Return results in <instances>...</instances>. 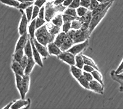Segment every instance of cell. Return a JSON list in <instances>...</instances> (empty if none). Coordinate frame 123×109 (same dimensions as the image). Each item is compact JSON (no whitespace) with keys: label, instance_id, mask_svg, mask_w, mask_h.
I'll use <instances>...</instances> for the list:
<instances>
[{"label":"cell","instance_id":"6da1fadb","mask_svg":"<svg viewBox=\"0 0 123 109\" xmlns=\"http://www.w3.org/2000/svg\"><path fill=\"white\" fill-rule=\"evenodd\" d=\"M55 37V36L52 35L49 32L46 25H44L41 27L37 29L35 32V38L38 42L44 46H47L50 42H54Z\"/></svg>","mask_w":123,"mask_h":109},{"label":"cell","instance_id":"7a4b0ae2","mask_svg":"<svg viewBox=\"0 0 123 109\" xmlns=\"http://www.w3.org/2000/svg\"><path fill=\"white\" fill-rule=\"evenodd\" d=\"M45 8L44 19L46 22L51 21V20L58 14L63 12L66 7L62 4L56 6L53 3V1H48L46 3Z\"/></svg>","mask_w":123,"mask_h":109},{"label":"cell","instance_id":"3957f363","mask_svg":"<svg viewBox=\"0 0 123 109\" xmlns=\"http://www.w3.org/2000/svg\"><path fill=\"white\" fill-rule=\"evenodd\" d=\"M112 4H113V3L110 4L109 6H108L104 11H103L101 12L98 13V14L92 16L91 20V22H90L89 26V33L91 34H92V33L94 31V30L95 29V28L98 26V24L100 23V22L102 21V20L105 17L106 14H107L108 11H109L110 7H111Z\"/></svg>","mask_w":123,"mask_h":109},{"label":"cell","instance_id":"277c9868","mask_svg":"<svg viewBox=\"0 0 123 109\" xmlns=\"http://www.w3.org/2000/svg\"><path fill=\"white\" fill-rule=\"evenodd\" d=\"M91 34L89 33V30L83 31L81 29H77L75 31V34L73 38V41L74 44L80 43L84 41L88 40Z\"/></svg>","mask_w":123,"mask_h":109},{"label":"cell","instance_id":"5b68a950","mask_svg":"<svg viewBox=\"0 0 123 109\" xmlns=\"http://www.w3.org/2000/svg\"><path fill=\"white\" fill-rule=\"evenodd\" d=\"M60 60L67 63L70 66H73L75 64V55L68 52H62L57 56Z\"/></svg>","mask_w":123,"mask_h":109},{"label":"cell","instance_id":"8992f818","mask_svg":"<svg viewBox=\"0 0 123 109\" xmlns=\"http://www.w3.org/2000/svg\"><path fill=\"white\" fill-rule=\"evenodd\" d=\"M19 10L22 14V17L21 19H20V21L19 25H18V31L20 35H22L24 34L28 33L27 29H28V25L29 22L27 19V16L25 15V13L24 11V10Z\"/></svg>","mask_w":123,"mask_h":109},{"label":"cell","instance_id":"52a82bcc","mask_svg":"<svg viewBox=\"0 0 123 109\" xmlns=\"http://www.w3.org/2000/svg\"><path fill=\"white\" fill-rule=\"evenodd\" d=\"M88 45L89 41L88 40H86V41H84L83 42L74 44L68 51L71 52L72 54L76 55V54H80L83 51H84L87 47Z\"/></svg>","mask_w":123,"mask_h":109},{"label":"cell","instance_id":"ba28073f","mask_svg":"<svg viewBox=\"0 0 123 109\" xmlns=\"http://www.w3.org/2000/svg\"><path fill=\"white\" fill-rule=\"evenodd\" d=\"M30 105V100L20 99L14 101L11 109H28Z\"/></svg>","mask_w":123,"mask_h":109},{"label":"cell","instance_id":"9c48e42d","mask_svg":"<svg viewBox=\"0 0 123 109\" xmlns=\"http://www.w3.org/2000/svg\"><path fill=\"white\" fill-rule=\"evenodd\" d=\"M33 43L35 47H36L37 50H38V52H39L41 57L46 58L49 57L50 56V54H49V52L48 51L47 47L44 46L43 44L39 43V42H38V41H37L35 38L33 39Z\"/></svg>","mask_w":123,"mask_h":109},{"label":"cell","instance_id":"30bf717a","mask_svg":"<svg viewBox=\"0 0 123 109\" xmlns=\"http://www.w3.org/2000/svg\"><path fill=\"white\" fill-rule=\"evenodd\" d=\"M89 90L97 93L103 94L104 93V85L99 82L95 80H92L89 82Z\"/></svg>","mask_w":123,"mask_h":109},{"label":"cell","instance_id":"8fae6325","mask_svg":"<svg viewBox=\"0 0 123 109\" xmlns=\"http://www.w3.org/2000/svg\"><path fill=\"white\" fill-rule=\"evenodd\" d=\"M15 85L17 87V90L19 92L20 95L22 99H25L26 96V93L24 91V87H23L22 83V76H20L19 75L15 74Z\"/></svg>","mask_w":123,"mask_h":109},{"label":"cell","instance_id":"7c38bea8","mask_svg":"<svg viewBox=\"0 0 123 109\" xmlns=\"http://www.w3.org/2000/svg\"><path fill=\"white\" fill-rule=\"evenodd\" d=\"M30 42L31 44V47H32V51H33V58L34 60L36 62V64H37L40 67H43V63L42 58H41V56L38 52L36 47H35V45H34L33 41V39L30 38Z\"/></svg>","mask_w":123,"mask_h":109},{"label":"cell","instance_id":"4fadbf2b","mask_svg":"<svg viewBox=\"0 0 123 109\" xmlns=\"http://www.w3.org/2000/svg\"><path fill=\"white\" fill-rule=\"evenodd\" d=\"M29 38L30 37L28 33L24 34L22 35H20V37L18 38V41H17V44L15 45V50H18V49H24V47L26 45V44H27Z\"/></svg>","mask_w":123,"mask_h":109},{"label":"cell","instance_id":"5bb4252c","mask_svg":"<svg viewBox=\"0 0 123 109\" xmlns=\"http://www.w3.org/2000/svg\"><path fill=\"white\" fill-rule=\"evenodd\" d=\"M47 49L50 55L58 56L62 52L60 47L56 45L54 42H50L47 45Z\"/></svg>","mask_w":123,"mask_h":109},{"label":"cell","instance_id":"9a60e30c","mask_svg":"<svg viewBox=\"0 0 123 109\" xmlns=\"http://www.w3.org/2000/svg\"><path fill=\"white\" fill-rule=\"evenodd\" d=\"M11 69L14 72V74L19 75L20 76H24L25 75L24 69L21 66V64H20L19 62L13 60L11 64Z\"/></svg>","mask_w":123,"mask_h":109},{"label":"cell","instance_id":"2e32d148","mask_svg":"<svg viewBox=\"0 0 123 109\" xmlns=\"http://www.w3.org/2000/svg\"><path fill=\"white\" fill-rule=\"evenodd\" d=\"M45 25H46V28H47L48 30L49 31V32L51 34L55 36L60 32L61 28L57 27V26L54 25L51 22H47V23L45 24Z\"/></svg>","mask_w":123,"mask_h":109},{"label":"cell","instance_id":"e0dca14e","mask_svg":"<svg viewBox=\"0 0 123 109\" xmlns=\"http://www.w3.org/2000/svg\"><path fill=\"white\" fill-rule=\"evenodd\" d=\"M67 38V33L63 32V31H61V32H60L58 34H57V35L55 36L54 42L58 47H60L62 45V44L63 43V42H64L65 40Z\"/></svg>","mask_w":123,"mask_h":109},{"label":"cell","instance_id":"ac0fdd59","mask_svg":"<svg viewBox=\"0 0 123 109\" xmlns=\"http://www.w3.org/2000/svg\"><path fill=\"white\" fill-rule=\"evenodd\" d=\"M35 65H36V62L34 60L33 58H28V63L24 69V74L25 75H30Z\"/></svg>","mask_w":123,"mask_h":109},{"label":"cell","instance_id":"d6986e66","mask_svg":"<svg viewBox=\"0 0 123 109\" xmlns=\"http://www.w3.org/2000/svg\"><path fill=\"white\" fill-rule=\"evenodd\" d=\"M114 1H115V0H111V1L107 2V3H99L98 6H97L95 9L92 11V16H94V15H95V14H98V13H100L101 12L103 11H104L108 6H109L110 4H111V3H113Z\"/></svg>","mask_w":123,"mask_h":109},{"label":"cell","instance_id":"ffe728a7","mask_svg":"<svg viewBox=\"0 0 123 109\" xmlns=\"http://www.w3.org/2000/svg\"><path fill=\"white\" fill-rule=\"evenodd\" d=\"M74 44L73 40L69 38H67L63 43L62 44L61 46L60 47V49L62 52H65L68 51L70 48L72 47V45Z\"/></svg>","mask_w":123,"mask_h":109},{"label":"cell","instance_id":"44dd1931","mask_svg":"<svg viewBox=\"0 0 123 109\" xmlns=\"http://www.w3.org/2000/svg\"><path fill=\"white\" fill-rule=\"evenodd\" d=\"M70 71H71V73L73 77L76 80L83 75V69L76 67L75 65L70 66Z\"/></svg>","mask_w":123,"mask_h":109},{"label":"cell","instance_id":"7402d4cb","mask_svg":"<svg viewBox=\"0 0 123 109\" xmlns=\"http://www.w3.org/2000/svg\"><path fill=\"white\" fill-rule=\"evenodd\" d=\"M37 28H36V20L35 19L32 20L30 23L29 26L28 27V35L30 38L34 39L35 36V32H36Z\"/></svg>","mask_w":123,"mask_h":109},{"label":"cell","instance_id":"603a6c76","mask_svg":"<svg viewBox=\"0 0 123 109\" xmlns=\"http://www.w3.org/2000/svg\"><path fill=\"white\" fill-rule=\"evenodd\" d=\"M22 83L23 87H24V91L27 94L28 92L30 89V75H24L22 76Z\"/></svg>","mask_w":123,"mask_h":109},{"label":"cell","instance_id":"cb8c5ba5","mask_svg":"<svg viewBox=\"0 0 123 109\" xmlns=\"http://www.w3.org/2000/svg\"><path fill=\"white\" fill-rule=\"evenodd\" d=\"M24 54L26 55L28 58L33 57V51H32V47H31V44L30 42V39L28 40L24 48Z\"/></svg>","mask_w":123,"mask_h":109},{"label":"cell","instance_id":"d4e9b609","mask_svg":"<svg viewBox=\"0 0 123 109\" xmlns=\"http://www.w3.org/2000/svg\"><path fill=\"white\" fill-rule=\"evenodd\" d=\"M51 22L55 26L60 27L61 28L62 26L63 25V17L61 14H57L54 17H53L52 20H51Z\"/></svg>","mask_w":123,"mask_h":109},{"label":"cell","instance_id":"484cf974","mask_svg":"<svg viewBox=\"0 0 123 109\" xmlns=\"http://www.w3.org/2000/svg\"><path fill=\"white\" fill-rule=\"evenodd\" d=\"M82 56H83V60H84V64L89 65V66H91L93 67H94L97 70H99V69H98V66H97V64L95 63V62L91 58L87 56H86L84 54H82Z\"/></svg>","mask_w":123,"mask_h":109},{"label":"cell","instance_id":"4316f807","mask_svg":"<svg viewBox=\"0 0 123 109\" xmlns=\"http://www.w3.org/2000/svg\"><path fill=\"white\" fill-rule=\"evenodd\" d=\"M92 11L89 9L88 11L87 12L86 14L83 16V17H78L79 19L80 20V21L82 23H90V22L91 20V18H92Z\"/></svg>","mask_w":123,"mask_h":109},{"label":"cell","instance_id":"83f0119b","mask_svg":"<svg viewBox=\"0 0 123 109\" xmlns=\"http://www.w3.org/2000/svg\"><path fill=\"white\" fill-rule=\"evenodd\" d=\"M24 54H25L24 49H18L17 50H14V53L13 54V60L20 62L24 56Z\"/></svg>","mask_w":123,"mask_h":109},{"label":"cell","instance_id":"f1b7e54d","mask_svg":"<svg viewBox=\"0 0 123 109\" xmlns=\"http://www.w3.org/2000/svg\"><path fill=\"white\" fill-rule=\"evenodd\" d=\"M77 81L78 82L81 87H83L86 90H89V82L87 80L83 75L77 79Z\"/></svg>","mask_w":123,"mask_h":109},{"label":"cell","instance_id":"f546056e","mask_svg":"<svg viewBox=\"0 0 123 109\" xmlns=\"http://www.w3.org/2000/svg\"><path fill=\"white\" fill-rule=\"evenodd\" d=\"M74 65L76 67L83 69V66L84 65V63L83 56H82V54L81 53L75 55V64H74Z\"/></svg>","mask_w":123,"mask_h":109},{"label":"cell","instance_id":"4dcf8cb0","mask_svg":"<svg viewBox=\"0 0 123 109\" xmlns=\"http://www.w3.org/2000/svg\"><path fill=\"white\" fill-rule=\"evenodd\" d=\"M0 2L6 6L18 9L20 3L16 0H0Z\"/></svg>","mask_w":123,"mask_h":109},{"label":"cell","instance_id":"1f68e13d","mask_svg":"<svg viewBox=\"0 0 123 109\" xmlns=\"http://www.w3.org/2000/svg\"><path fill=\"white\" fill-rule=\"evenodd\" d=\"M92 74L94 80L99 82L100 83H102V85H104V80H103V76H102V74H101L99 70L95 69V70L92 72Z\"/></svg>","mask_w":123,"mask_h":109},{"label":"cell","instance_id":"d6a6232c","mask_svg":"<svg viewBox=\"0 0 123 109\" xmlns=\"http://www.w3.org/2000/svg\"><path fill=\"white\" fill-rule=\"evenodd\" d=\"M81 26H82V23L78 17L71 22V29H74V30L81 29Z\"/></svg>","mask_w":123,"mask_h":109},{"label":"cell","instance_id":"836d02e7","mask_svg":"<svg viewBox=\"0 0 123 109\" xmlns=\"http://www.w3.org/2000/svg\"><path fill=\"white\" fill-rule=\"evenodd\" d=\"M111 75V77H113V79L120 83V84L121 85V87L120 88L121 90L123 89V74L121 73V74H116L115 73L113 74V72H112Z\"/></svg>","mask_w":123,"mask_h":109},{"label":"cell","instance_id":"e575fe53","mask_svg":"<svg viewBox=\"0 0 123 109\" xmlns=\"http://www.w3.org/2000/svg\"><path fill=\"white\" fill-rule=\"evenodd\" d=\"M63 14H67V15H69V16H73V17H77L76 9L74 8H71V7H66L65 11H63Z\"/></svg>","mask_w":123,"mask_h":109},{"label":"cell","instance_id":"d590c367","mask_svg":"<svg viewBox=\"0 0 123 109\" xmlns=\"http://www.w3.org/2000/svg\"><path fill=\"white\" fill-rule=\"evenodd\" d=\"M76 9L77 17H81L86 14L87 12L88 11L89 9L86 8V7L80 6V7H78V8Z\"/></svg>","mask_w":123,"mask_h":109},{"label":"cell","instance_id":"8d00e7d4","mask_svg":"<svg viewBox=\"0 0 123 109\" xmlns=\"http://www.w3.org/2000/svg\"><path fill=\"white\" fill-rule=\"evenodd\" d=\"M34 5L29 6L27 8L25 9V15L27 16V18L28 19V22L31 21V17H32V13H33V9Z\"/></svg>","mask_w":123,"mask_h":109},{"label":"cell","instance_id":"74e56055","mask_svg":"<svg viewBox=\"0 0 123 109\" xmlns=\"http://www.w3.org/2000/svg\"><path fill=\"white\" fill-rule=\"evenodd\" d=\"M34 1H24L22 3H20L19 6H18V9L25 10V9L27 8L29 6L33 5Z\"/></svg>","mask_w":123,"mask_h":109},{"label":"cell","instance_id":"f35d334b","mask_svg":"<svg viewBox=\"0 0 123 109\" xmlns=\"http://www.w3.org/2000/svg\"><path fill=\"white\" fill-rule=\"evenodd\" d=\"M36 28L38 29V28H40L42 26H43L44 25H45L46 23V21L45 20V19H43V18H40L39 17H37L36 19Z\"/></svg>","mask_w":123,"mask_h":109},{"label":"cell","instance_id":"ab89813d","mask_svg":"<svg viewBox=\"0 0 123 109\" xmlns=\"http://www.w3.org/2000/svg\"><path fill=\"white\" fill-rule=\"evenodd\" d=\"M61 28L62 29V31L67 33L71 29V22H63V25L62 26Z\"/></svg>","mask_w":123,"mask_h":109},{"label":"cell","instance_id":"60d3db41","mask_svg":"<svg viewBox=\"0 0 123 109\" xmlns=\"http://www.w3.org/2000/svg\"><path fill=\"white\" fill-rule=\"evenodd\" d=\"M62 17H63V22H71L73 20H74L76 18V17H73V16H69V15H67V14H64L62 15Z\"/></svg>","mask_w":123,"mask_h":109},{"label":"cell","instance_id":"b9f144b4","mask_svg":"<svg viewBox=\"0 0 123 109\" xmlns=\"http://www.w3.org/2000/svg\"><path fill=\"white\" fill-rule=\"evenodd\" d=\"M39 8L37 6L34 5L33 9V13H32V17H31V20L36 18L38 17V13H39Z\"/></svg>","mask_w":123,"mask_h":109},{"label":"cell","instance_id":"7bdbcfd3","mask_svg":"<svg viewBox=\"0 0 123 109\" xmlns=\"http://www.w3.org/2000/svg\"><path fill=\"white\" fill-rule=\"evenodd\" d=\"M98 4H99V3L97 0H90V7L89 9L93 11L98 6Z\"/></svg>","mask_w":123,"mask_h":109},{"label":"cell","instance_id":"ee69618b","mask_svg":"<svg viewBox=\"0 0 123 109\" xmlns=\"http://www.w3.org/2000/svg\"><path fill=\"white\" fill-rule=\"evenodd\" d=\"M46 2H47L46 0H35V1H34L33 3V5L38 6L39 8H41L44 5V4H46Z\"/></svg>","mask_w":123,"mask_h":109},{"label":"cell","instance_id":"f6af8a7d","mask_svg":"<svg viewBox=\"0 0 123 109\" xmlns=\"http://www.w3.org/2000/svg\"><path fill=\"white\" fill-rule=\"evenodd\" d=\"M28 58L27 57L25 54H24V56H23V58H22L20 61L19 62L20 64H21V66H22V67L24 69H25V66H27V63H28Z\"/></svg>","mask_w":123,"mask_h":109},{"label":"cell","instance_id":"bcb514c9","mask_svg":"<svg viewBox=\"0 0 123 109\" xmlns=\"http://www.w3.org/2000/svg\"><path fill=\"white\" fill-rule=\"evenodd\" d=\"M95 69L94 68V67H92V66H89V65H87V64H84L83 68V71L87 72L90 73H92Z\"/></svg>","mask_w":123,"mask_h":109},{"label":"cell","instance_id":"7dc6e473","mask_svg":"<svg viewBox=\"0 0 123 109\" xmlns=\"http://www.w3.org/2000/svg\"><path fill=\"white\" fill-rule=\"evenodd\" d=\"M83 76L86 78L87 80H88L89 82H91V80H94V78H93V76H92V73L87 72L83 71Z\"/></svg>","mask_w":123,"mask_h":109},{"label":"cell","instance_id":"c3c4849f","mask_svg":"<svg viewBox=\"0 0 123 109\" xmlns=\"http://www.w3.org/2000/svg\"><path fill=\"white\" fill-rule=\"evenodd\" d=\"M80 6L89 9L90 0H80Z\"/></svg>","mask_w":123,"mask_h":109},{"label":"cell","instance_id":"681fc988","mask_svg":"<svg viewBox=\"0 0 123 109\" xmlns=\"http://www.w3.org/2000/svg\"><path fill=\"white\" fill-rule=\"evenodd\" d=\"M80 6V0H73V1L69 6L70 7L74 9H77Z\"/></svg>","mask_w":123,"mask_h":109},{"label":"cell","instance_id":"f907efd6","mask_svg":"<svg viewBox=\"0 0 123 109\" xmlns=\"http://www.w3.org/2000/svg\"><path fill=\"white\" fill-rule=\"evenodd\" d=\"M38 17L40 18H43V19H44L45 17V8L44 6H43L41 8H39V13H38Z\"/></svg>","mask_w":123,"mask_h":109},{"label":"cell","instance_id":"816d5d0a","mask_svg":"<svg viewBox=\"0 0 123 109\" xmlns=\"http://www.w3.org/2000/svg\"><path fill=\"white\" fill-rule=\"evenodd\" d=\"M123 72V60L121 61V63H120V64H119V66H118V67L117 68V69L114 72V73L116 74H120V73Z\"/></svg>","mask_w":123,"mask_h":109},{"label":"cell","instance_id":"f5cc1de1","mask_svg":"<svg viewBox=\"0 0 123 109\" xmlns=\"http://www.w3.org/2000/svg\"><path fill=\"white\" fill-rule=\"evenodd\" d=\"M75 31L76 30H74V29H70L68 32L67 33V36L68 38H70V39H71L72 40H73V38L74 36V34H75Z\"/></svg>","mask_w":123,"mask_h":109},{"label":"cell","instance_id":"db71d44e","mask_svg":"<svg viewBox=\"0 0 123 109\" xmlns=\"http://www.w3.org/2000/svg\"><path fill=\"white\" fill-rule=\"evenodd\" d=\"M72 1H73V0H65L63 3H62V5L64 7H68L70 6V4H71Z\"/></svg>","mask_w":123,"mask_h":109},{"label":"cell","instance_id":"11a10c76","mask_svg":"<svg viewBox=\"0 0 123 109\" xmlns=\"http://www.w3.org/2000/svg\"><path fill=\"white\" fill-rule=\"evenodd\" d=\"M89 24L88 23H82V26L81 27V30L83 31H85V30H89Z\"/></svg>","mask_w":123,"mask_h":109},{"label":"cell","instance_id":"9f6ffc18","mask_svg":"<svg viewBox=\"0 0 123 109\" xmlns=\"http://www.w3.org/2000/svg\"><path fill=\"white\" fill-rule=\"evenodd\" d=\"M65 0H54L53 1V3L56 5V6H58V5H62V3H63Z\"/></svg>","mask_w":123,"mask_h":109},{"label":"cell","instance_id":"6f0895ef","mask_svg":"<svg viewBox=\"0 0 123 109\" xmlns=\"http://www.w3.org/2000/svg\"><path fill=\"white\" fill-rule=\"evenodd\" d=\"M13 102H9V103L8 104H7V105H6V106L4 107H3V109H11V107L12 105Z\"/></svg>","mask_w":123,"mask_h":109},{"label":"cell","instance_id":"680465c9","mask_svg":"<svg viewBox=\"0 0 123 109\" xmlns=\"http://www.w3.org/2000/svg\"><path fill=\"white\" fill-rule=\"evenodd\" d=\"M99 3H107V2L111 1V0H97Z\"/></svg>","mask_w":123,"mask_h":109},{"label":"cell","instance_id":"91938a15","mask_svg":"<svg viewBox=\"0 0 123 109\" xmlns=\"http://www.w3.org/2000/svg\"><path fill=\"white\" fill-rule=\"evenodd\" d=\"M17 1H18L19 3H22L24 1H33V0H16Z\"/></svg>","mask_w":123,"mask_h":109},{"label":"cell","instance_id":"94428289","mask_svg":"<svg viewBox=\"0 0 123 109\" xmlns=\"http://www.w3.org/2000/svg\"><path fill=\"white\" fill-rule=\"evenodd\" d=\"M47 1H54V0H46Z\"/></svg>","mask_w":123,"mask_h":109},{"label":"cell","instance_id":"6125c7cd","mask_svg":"<svg viewBox=\"0 0 123 109\" xmlns=\"http://www.w3.org/2000/svg\"><path fill=\"white\" fill-rule=\"evenodd\" d=\"M122 73V74H123V72H121ZM120 74H121V73H120Z\"/></svg>","mask_w":123,"mask_h":109},{"label":"cell","instance_id":"be15d7a7","mask_svg":"<svg viewBox=\"0 0 123 109\" xmlns=\"http://www.w3.org/2000/svg\"><path fill=\"white\" fill-rule=\"evenodd\" d=\"M33 1H34V0H33Z\"/></svg>","mask_w":123,"mask_h":109}]
</instances>
